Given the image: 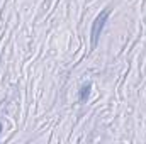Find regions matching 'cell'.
I'll return each instance as SVG.
<instances>
[{
  "instance_id": "cell-2",
  "label": "cell",
  "mask_w": 146,
  "mask_h": 144,
  "mask_svg": "<svg viewBox=\"0 0 146 144\" xmlns=\"http://www.w3.org/2000/svg\"><path fill=\"white\" fill-rule=\"evenodd\" d=\"M90 90H92V85H90V83L83 85V87L80 88V92H78V100H80V102H87L88 97H90Z\"/></svg>"
},
{
  "instance_id": "cell-1",
  "label": "cell",
  "mask_w": 146,
  "mask_h": 144,
  "mask_svg": "<svg viewBox=\"0 0 146 144\" xmlns=\"http://www.w3.org/2000/svg\"><path fill=\"white\" fill-rule=\"evenodd\" d=\"M109 14H110V9H104V10L95 17V20H94V24H92V31H90V36H92V48L97 46L99 37L102 34V31H104V26H106V22H107V19H109Z\"/></svg>"
},
{
  "instance_id": "cell-3",
  "label": "cell",
  "mask_w": 146,
  "mask_h": 144,
  "mask_svg": "<svg viewBox=\"0 0 146 144\" xmlns=\"http://www.w3.org/2000/svg\"><path fill=\"white\" fill-rule=\"evenodd\" d=\"M0 134H2V124H0Z\"/></svg>"
}]
</instances>
